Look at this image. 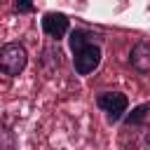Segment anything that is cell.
<instances>
[{"label":"cell","instance_id":"6da1fadb","mask_svg":"<svg viewBox=\"0 0 150 150\" xmlns=\"http://www.w3.org/2000/svg\"><path fill=\"white\" fill-rule=\"evenodd\" d=\"M68 38V47L73 52V70L80 77L91 75L101 61H103V35L82 26L70 28Z\"/></svg>","mask_w":150,"mask_h":150},{"label":"cell","instance_id":"7a4b0ae2","mask_svg":"<svg viewBox=\"0 0 150 150\" xmlns=\"http://www.w3.org/2000/svg\"><path fill=\"white\" fill-rule=\"evenodd\" d=\"M28 66V49L23 42L12 40L0 45V73L7 77H19Z\"/></svg>","mask_w":150,"mask_h":150},{"label":"cell","instance_id":"3957f363","mask_svg":"<svg viewBox=\"0 0 150 150\" xmlns=\"http://www.w3.org/2000/svg\"><path fill=\"white\" fill-rule=\"evenodd\" d=\"M94 103L101 112H105L108 124H120L129 110V96L124 91H98Z\"/></svg>","mask_w":150,"mask_h":150},{"label":"cell","instance_id":"277c9868","mask_svg":"<svg viewBox=\"0 0 150 150\" xmlns=\"http://www.w3.org/2000/svg\"><path fill=\"white\" fill-rule=\"evenodd\" d=\"M40 28L42 33L52 40V42H59L63 40L68 33H70V16L66 12H59V9H49V12H42V19H40Z\"/></svg>","mask_w":150,"mask_h":150},{"label":"cell","instance_id":"5b68a950","mask_svg":"<svg viewBox=\"0 0 150 150\" xmlns=\"http://www.w3.org/2000/svg\"><path fill=\"white\" fill-rule=\"evenodd\" d=\"M129 63L136 73L141 75H150V42L148 40H138L131 45L129 52Z\"/></svg>","mask_w":150,"mask_h":150},{"label":"cell","instance_id":"8992f818","mask_svg":"<svg viewBox=\"0 0 150 150\" xmlns=\"http://www.w3.org/2000/svg\"><path fill=\"white\" fill-rule=\"evenodd\" d=\"M63 66V49L59 47V42H47L45 47H42V52H40V68L47 73V75H52V73H56L59 68Z\"/></svg>","mask_w":150,"mask_h":150},{"label":"cell","instance_id":"52a82bcc","mask_svg":"<svg viewBox=\"0 0 150 150\" xmlns=\"http://www.w3.org/2000/svg\"><path fill=\"white\" fill-rule=\"evenodd\" d=\"M148 120H150V101H143V103L134 105L131 110H127V115L122 117V127L124 129H141V127H145Z\"/></svg>","mask_w":150,"mask_h":150},{"label":"cell","instance_id":"ba28073f","mask_svg":"<svg viewBox=\"0 0 150 150\" xmlns=\"http://www.w3.org/2000/svg\"><path fill=\"white\" fill-rule=\"evenodd\" d=\"M0 150H16V134L7 124H0Z\"/></svg>","mask_w":150,"mask_h":150},{"label":"cell","instance_id":"9c48e42d","mask_svg":"<svg viewBox=\"0 0 150 150\" xmlns=\"http://www.w3.org/2000/svg\"><path fill=\"white\" fill-rule=\"evenodd\" d=\"M12 9L16 14H33V12H38V7L33 2H28V0H14L12 2Z\"/></svg>","mask_w":150,"mask_h":150}]
</instances>
